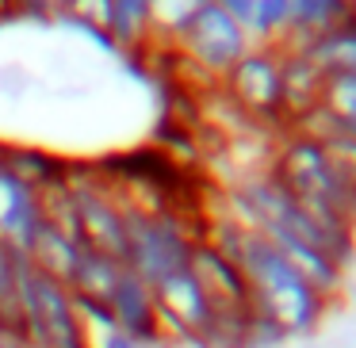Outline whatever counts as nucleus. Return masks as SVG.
I'll list each match as a JSON object with an SVG mask.
<instances>
[{
  "instance_id": "nucleus-1",
  "label": "nucleus",
  "mask_w": 356,
  "mask_h": 348,
  "mask_svg": "<svg viewBox=\"0 0 356 348\" xmlns=\"http://www.w3.org/2000/svg\"><path fill=\"white\" fill-rule=\"evenodd\" d=\"M234 264L241 268V276L249 283V310L272 317L287 333V340L307 337V333L318 329V322L325 317L330 302L276 253L272 241L245 230L238 253H234Z\"/></svg>"
},
{
  "instance_id": "nucleus-2",
  "label": "nucleus",
  "mask_w": 356,
  "mask_h": 348,
  "mask_svg": "<svg viewBox=\"0 0 356 348\" xmlns=\"http://www.w3.org/2000/svg\"><path fill=\"white\" fill-rule=\"evenodd\" d=\"M272 176L302 207L330 210V215L345 218L356 230V184L330 161V154L314 138H302V134L287 131L276 146V157H272Z\"/></svg>"
},
{
  "instance_id": "nucleus-3",
  "label": "nucleus",
  "mask_w": 356,
  "mask_h": 348,
  "mask_svg": "<svg viewBox=\"0 0 356 348\" xmlns=\"http://www.w3.org/2000/svg\"><path fill=\"white\" fill-rule=\"evenodd\" d=\"M127 222V268L142 276L149 287L169 279L172 272L192 264V249L200 233L188 230L184 215L177 207L169 210H134L123 203Z\"/></svg>"
},
{
  "instance_id": "nucleus-4",
  "label": "nucleus",
  "mask_w": 356,
  "mask_h": 348,
  "mask_svg": "<svg viewBox=\"0 0 356 348\" xmlns=\"http://www.w3.org/2000/svg\"><path fill=\"white\" fill-rule=\"evenodd\" d=\"M172 47L180 50V58H184L188 65H195L200 73H207L211 81L222 85V77L249 54L253 42H249V35L226 16L222 0H200V4L188 8Z\"/></svg>"
},
{
  "instance_id": "nucleus-5",
  "label": "nucleus",
  "mask_w": 356,
  "mask_h": 348,
  "mask_svg": "<svg viewBox=\"0 0 356 348\" xmlns=\"http://www.w3.org/2000/svg\"><path fill=\"white\" fill-rule=\"evenodd\" d=\"M222 92L253 123H284L280 47H249V54L222 77Z\"/></svg>"
},
{
  "instance_id": "nucleus-6",
  "label": "nucleus",
  "mask_w": 356,
  "mask_h": 348,
  "mask_svg": "<svg viewBox=\"0 0 356 348\" xmlns=\"http://www.w3.org/2000/svg\"><path fill=\"white\" fill-rule=\"evenodd\" d=\"M192 276L200 279L203 295H207V302L215 310H234V314H245L249 310V283L245 276H241V268L230 260V256H222L215 245H207V241H195L192 249Z\"/></svg>"
},
{
  "instance_id": "nucleus-7",
  "label": "nucleus",
  "mask_w": 356,
  "mask_h": 348,
  "mask_svg": "<svg viewBox=\"0 0 356 348\" xmlns=\"http://www.w3.org/2000/svg\"><path fill=\"white\" fill-rule=\"evenodd\" d=\"M42 203L39 192L24 184L19 176H12L0 161V241H8L19 253H31L35 238L42 230Z\"/></svg>"
},
{
  "instance_id": "nucleus-8",
  "label": "nucleus",
  "mask_w": 356,
  "mask_h": 348,
  "mask_svg": "<svg viewBox=\"0 0 356 348\" xmlns=\"http://www.w3.org/2000/svg\"><path fill=\"white\" fill-rule=\"evenodd\" d=\"M108 310L115 317V325L134 337L142 348H161L157 340V299H154V287L146 283L142 276H134L131 268H123L115 291L108 299Z\"/></svg>"
},
{
  "instance_id": "nucleus-9",
  "label": "nucleus",
  "mask_w": 356,
  "mask_h": 348,
  "mask_svg": "<svg viewBox=\"0 0 356 348\" xmlns=\"http://www.w3.org/2000/svg\"><path fill=\"white\" fill-rule=\"evenodd\" d=\"M154 299H157V314L169 317L172 325H180L184 333H192L195 340L203 337V329L215 317V306L207 302V295H203L200 279L192 276V268H180L169 279H161L154 287Z\"/></svg>"
},
{
  "instance_id": "nucleus-10",
  "label": "nucleus",
  "mask_w": 356,
  "mask_h": 348,
  "mask_svg": "<svg viewBox=\"0 0 356 348\" xmlns=\"http://www.w3.org/2000/svg\"><path fill=\"white\" fill-rule=\"evenodd\" d=\"M70 12L96 24L100 31H108V39L119 50L142 47L154 35V4L149 0H104L96 8H70Z\"/></svg>"
},
{
  "instance_id": "nucleus-11",
  "label": "nucleus",
  "mask_w": 356,
  "mask_h": 348,
  "mask_svg": "<svg viewBox=\"0 0 356 348\" xmlns=\"http://www.w3.org/2000/svg\"><path fill=\"white\" fill-rule=\"evenodd\" d=\"M280 81H284V123H299L322 103L325 73L302 50H280Z\"/></svg>"
},
{
  "instance_id": "nucleus-12",
  "label": "nucleus",
  "mask_w": 356,
  "mask_h": 348,
  "mask_svg": "<svg viewBox=\"0 0 356 348\" xmlns=\"http://www.w3.org/2000/svg\"><path fill=\"white\" fill-rule=\"evenodd\" d=\"M123 268H127L123 260H115V256H108V253H100V249L85 245L77 268H73V279H70L73 299H85V302H100V306H108V299H111V291H115Z\"/></svg>"
},
{
  "instance_id": "nucleus-13",
  "label": "nucleus",
  "mask_w": 356,
  "mask_h": 348,
  "mask_svg": "<svg viewBox=\"0 0 356 348\" xmlns=\"http://www.w3.org/2000/svg\"><path fill=\"white\" fill-rule=\"evenodd\" d=\"M0 161L12 176H19L31 192H47L50 184L65 180V169L70 161L65 157H54L39 146H0Z\"/></svg>"
},
{
  "instance_id": "nucleus-14",
  "label": "nucleus",
  "mask_w": 356,
  "mask_h": 348,
  "mask_svg": "<svg viewBox=\"0 0 356 348\" xmlns=\"http://www.w3.org/2000/svg\"><path fill=\"white\" fill-rule=\"evenodd\" d=\"M302 54L322 73H356V24H353V16L341 27H333V31L318 35L314 42H307Z\"/></svg>"
},
{
  "instance_id": "nucleus-15",
  "label": "nucleus",
  "mask_w": 356,
  "mask_h": 348,
  "mask_svg": "<svg viewBox=\"0 0 356 348\" xmlns=\"http://www.w3.org/2000/svg\"><path fill=\"white\" fill-rule=\"evenodd\" d=\"M27 253L0 241V333L19 337V276H24Z\"/></svg>"
},
{
  "instance_id": "nucleus-16",
  "label": "nucleus",
  "mask_w": 356,
  "mask_h": 348,
  "mask_svg": "<svg viewBox=\"0 0 356 348\" xmlns=\"http://www.w3.org/2000/svg\"><path fill=\"white\" fill-rule=\"evenodd\" d=\"M291 0H253V16L245 24V35L253 47H276L287 31Z\"/></svg>"
},
{
  "instance_id": "nucleus-17",
  "label": "nucleus",
  "mask_w": 356,
  "mask_h": 348,
  "mask_svg": "<svg viewBox=\"0 0 356 348\" xmlns=\"http://www.w3.org/2000/svg\"><path fill=\"white\" fill-rule=\"evenodd\" d=\"M0 348H31L24 337H16V333H0Z\"/></svg>"
},
{
  "instance_id": "nucleus-18",
  "label": "nucleus",
  "mask_w": 356,
  "mask_h": 348,
  "mask_svg": "<svg viewBox=\"0 0 356 348\" xmlns=\"http://www.w3.org/2000/svg\"><path fill=\"white\" fill-rule=\"evenodd\" d=\"M353 24H356V4H353Z\"/></svg>"
}]
</instances>
